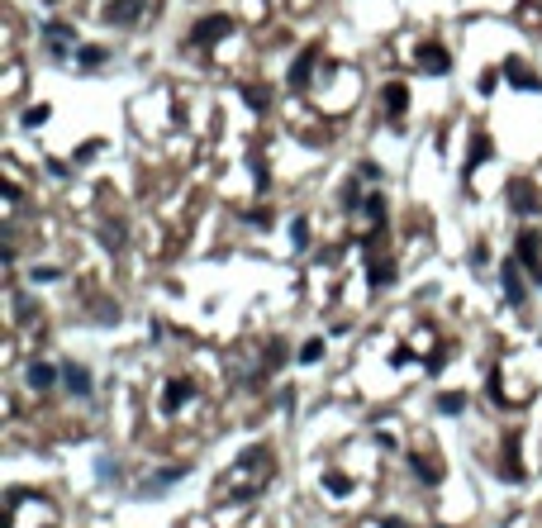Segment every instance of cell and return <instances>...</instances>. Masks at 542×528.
<instances>
[{"label":"cell","mask_w":542,"mask_h":528,"mask_svg":"<svg viewBox=\"0 0 542 528\" xmlns=\"http://www.w3.org/2000/svg\"><path fill=\"white\" fill-rule=\"evenodd\" d=\"M24 376H29V385L38 390V395H48L52 381H57V371H52L48 362H29V371H24Z\"/></svg>","instance_id":"cell-2"},{"label":"cell","mask_w":542,"mask_h":528,"mask_svg":"<svg viewBox=\"0 0 542 528\" xmlns=\"http://www.w3.org/2000/svg\"><path fill=\"white\" fill-rule=\"evenodd\" d=\"M438 409H443V414H457V409H462V395H443Z\"/></svg>","instance_id":"cell-9"},{"label":"cell","mask_w":542,"mask_h":528,"mask_svg":"<svg viewBox=\"0 0 542 528\" xmlns=\"http://www.w3.org/2000/svg\"><path fill=\"white\" fill-rule=\"evenodd\" d=\"M524 24L542 29V0H524Z\"/></svg>","instance_id":"cell-7"},{"label":"cell","mask_w":542,"mask_h":528,"mask_svg":"<svg viewBox=\"0 0 542 528\" xmlns=\"http://www.w3.org/2000/svg\"><path fill=\"white\" fill-rule=\"evenodd\" d=\"M381 100H385V114H399L404 110V86H385Z\"/></svg>","instance_id":"cell-6"},{"label":"cell","mask_w":542,"mask_h":528,"mask_svg":"<svg viewBox=\"0 0 542 528\" xmlns=\"http://www.w3.org/2000/svg\"><path fill=\"white\" fill-rule=\"evenodd\" d=\"M424 72H447V53L438 48V43H428V48H419V57H414Z\"/></svg>","instance_id":"cell-5"},{"label":"cell","mask_w":542,"mask_h":528,"mask_svg":"<svg viewBox=\"0 0 542 528\" xmlns=\"http://www.w3.org/2000/svg\"><path fill=\"white\" fill-rule=\"evenodd\" d=\"M499 281H504V295H509L514 304H519V300L528 295V290H524V272H519V262H509V267L499 272Z\"/></svg>","instance_id":"cell-4"},{"label":"cell","mask_w":542,"mask_h":528,"mask_svg":"<svg viewBox=\"0 0 542 528\" xmlns=\"http://www.w3.org/2000/svg\"><path fill=\"white\" fill-rule=\"evenodd\" d=\"M319 357H323V343H319V338H309V343L300 348V362H319Z\"/></svg>","instance_id":"cell-8"},{"label":"cell","mask_w":542,"mask_h":528,"mask_svg":"<svg viewBox=\"0 0 542 528\" xmlns=\"http://www.w3.org/2000/svg\"><path fill=\"white\" fill-rule=\"evenodd\" d=\"M271 480V452L267 448H253L248 457H238V466L219 480V495H233V500H248L257 495L262 485Z\"/></svg>","instance_id":"cell-1"},{"label":"cell","mask_w":542,"mask_h":528,"mask_svg":"<svg viewBox=\"0 0 542 528\" xmlns=\"http://www.w3.org/2000/svg\"><path fill=\"white\" fill-rule=\"evenodd\" d=\"M62 381H67V390H72V395H91V371H86V367H72V362H67V367H62Z\"/></svg>","instance_id":"cell-3"}]
</instances>
